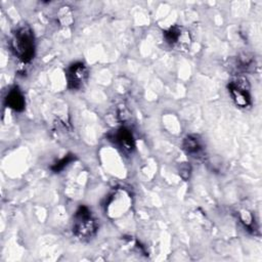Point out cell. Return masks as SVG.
<instances>
[{
    "mask_svg": "<svg viewBox=\"0 0 262 262\" xmlns=\"http://www.w3.org/2000/svg\"><path fill=\"white\" fill-rule=\"evenodd\" d=\"M10 47L14 55L24 62H29L35 55V38L28 25H21L12 34Z\"/></svg>",
    "mask_w": 262,
    "mask_h": 262,
    "instance_id": "cell-1",
    "label": "cell"
},
{
    "mask_svg": "<svg viewBox=\"0 0 262 262\" xmlns=\"http://www.w3.org/2000/svg\"><path fill=\"white\" fill-rule=\"evenodd\" d=\"M97 228V220L91 210L86 206H80L73 217V233L81 239H87L95 235Z\"/></svg>",
    "mask_w": 262,
    "mask_h": 262,
    "instance_id": "cell-2",
    "label": "cell"
},
{
    "mask_svg": "<svg viewBox=\"0 0 262 262\" xmlns=\"http://www.w3.org/2000/svg\"><path fill=\"white\" fill-rule=\"evenodd\" d=\"M228 92L233 102L238 107H249L252 104V98L250 93V85L246 78L238 76L233 78L228 83Z\"/></svg>",
    "mask_w": 262,
    "mask_h": 262,
    "instance_id": "cell-3",
    "label": "cell"
},
{
    "mask_svg": "<svg viewBox=\"0 0 262 262\" xmlns=\"http://www.w3.org/2000/svg\"><path fill=\"white\" fill-rule=\"evenodd\" d=\"M89 73L87 67L82 62H75L71 64L66 73L68 88L78 90L83 87L88 79Z\"/></svg>",
    "mask_w": 262,
    "mask_h": 262,
    "instance_id": "cell-4",
    "label": "cell"
},
{
    "mask_svg": "<svg viewBox=\"0 0 262 262\" xmlns=\"http://www.w3.org/2000/svg\"><path fill=\"white\" fill-rule=\"evenodd\" d=\"M164 39L171 47H176L178 49L187 47L190 42L188 32L178 26H173L166 30L164 32Z\"/></svg>",
    "mask_w": 262,
    "mask_h": 262,
    "instance_id": "cell-5",
    "label": "cell"
},
{
    "mask_svg": "<svg viewBox=\"0 0 262 262\" xmlns=\"http://www.w3.org/2000/svg\"><path fill=\"white\" fill-rule=\"evenodd\" d=\"M130 204L129 195L122 190H117L108 196V200L105 204V211L107 210L108 214L117 216L122 212H125Z\"/></svg>",
    "mask_w": 262,
    "mask_h": 262,
    "instance_id": "cell-6",
    "label": "cell"
},
{
    "mask_svg": "<svg viewBox=\"0 0 262 262\" xmlns=\"http://www.w3.org/2000/svg\"><path fill=\"white\" fill-rule=\"evenodd\" d=\"M115 144L125 154H130L133 151L134 147H135V141H134V137L132 132L125 128V127H121L119 129H117L112 137H111Z\"/></svg>",
    "mask_w": 262,
    "mask_h": 262,
    "instance_id": "cell-7",
    "label": "cell"
},
{
    "mask_svg": "<svg viewBox=\"0 0 262 262\" xmlns=\"http://www.w3.org/2000/svg\"><path fill=\"white\" fill-rule=\"evenodd\" d=\"M184 151L192 158H201L205 151L202 139L196 135H187L182 142Z\"/></svg>",
    "mask_w": 262,
    "mask_h": 262,
    "instance_id": "cell-8",
    "label": "cell"
},
{
    "mask_svg": "<svg viewBox=\"0 0 262 262\" xmlns=\"http://www.w3.org/2000/svg\"><path fill=\"white\" fill-rule=\"evenodd\" d=\"M5 103L9 108L15 112L24 111L26 105L25 96L18 87H13L8 91L5 97Z\"/></svg>",
    "mask_w": 262,
    "mask_h": 262,
    "instance_id": "cell-9",
    "label": "cell"
},
{
    "mask_svg": "<svg viewBox=\"0 0 262 262\" xmlns=\"http://www.w3.org/2000/svg\"><path fill=\"white\" fill-rule=\"evenodd\" d=\"M75 160V157L74 155L70 154V155H67L64 156L62 159H60L59 161H57L56 163H54L52 166H51V170L55 173H58L60 171H62L67 166H69L73 161Z\"/></svg>",
    "mask_w": 262,
    "mask_h": 262,
    "instance_id": "cell-10",
    "label": "cell"
},
{
    "mask_svg": "<svg viewBox=\"0 0 262 262\" xmlns=\"http://www.w3.org/2000/svg\"><path fill=\"white\" fill-rule=\"evenodd\" d=\"M241 221L244 223L245 227L248 229H253L254 226V221L252 218V215L250 213H248L247 211H243L241 212V216H239Z\"/></svg>",
    "mask_w": 262,
    "mask_h": 262,
    "instance_id": "cell-11",
    "label": "cell"
}]
</instances>
